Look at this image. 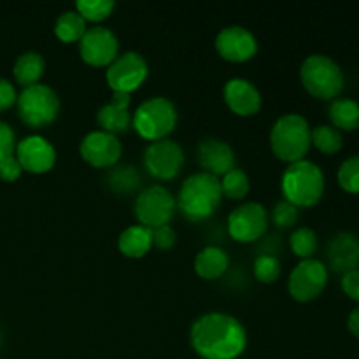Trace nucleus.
<instances>
[{"label": "nucleus", "instance_id": "21", "mask_svg": "<svg viewBox=\"0 0 359 359\" xmlns=\"http://www.w3.org/2000/svg\"><path fill=\"white\" fill-rule=\"evenodd\" d=\"M228 266H230V256L217 245H207L195 258L196 276L205 280L221 279L226 273Z\"/></svg>", "mask_w": 359, "mask_h": 359}, {"label": "nucleus", "instance_id": "36", "mask_svg": "<svg viewBox=\"0 0 359 359\" xmlns=\"http://www.w3.org/2000/svg\"><path fill=\"white\" fill-rule=\"evenodd\" d=\"M21 172H23V168H21L16 154L4 158V160L0 161V179H2V181H7V182L18 181Z\"/></svg>", "mask_w": 359, "mask_h": 359}, {"label": "nucleus", "instance_id": "11", "mask_svg": "<svg viewBox=\"0 0 359 359\" xmlns=\"http://www.w3.org/2000/svg\"><path fill=\"white\" fill-rule=\"evenodd\" d=\"M184 149L175 140L161 139L149 142L144 151V167L158 181H172L184 167Z\"/></svg>", "mask_w": 359, "mask_h": 359}, {"label": "nucleus", "instance_id": "32", "mask_svg": "<svg viewBox=\"0 0 359 359\" xmlns=\"http://www.w3.org/2000/svg\"><path fill=\"white\" fill-rule=\"evenodd\" d=\"M252 273L263 284L276 283L280 276V262L273 255H259L252 263Z\"/></svg>", "mask_w": 359, "mask_h": 359}, {"label": "nucleus", "instance_id": "2", "mask_svg": "<svg viewBox=\"0 0 359 359\" xmlns=\"http://www.w3.org/2000/svg\"><path fill=\"white\" fill-rule=\"evenodd\" d=\"M223 191H221L219 177L196 172L184 179L179 195L175 196L177 210L191 223H202L209 219L219 207Z\"/></svg>", "mask_w": 359, "mask_h": 359}, {"label": "nucleus", "instance_id": "13", "mask_svg": "<svg viewBox=\"0 0 359 359\" xmlns=\"http://www.w3.org/2000/svg\"><path fill=\"white\" fill-rule=\"evenodd\" d=\"M79 55L91 67H109L119 55V41L112 30L93 25L79 41Z\"/></svg>", "mask_w": 359, "mask_h": 359}, {"label": "nucleus", "instance_id": "30", "mask_svg": "<svg viewBox=\"0 0 359 359\" xmlns=\"http://www.w3.org/2000/svg\"><path fill=\"white\" fill-rule=\"evenodd\" d=\"M116 4L112 0H77L76 2V11L81 16L91 23H102L104 20H107L109 16L114 11Z\"/></svg>", "mask_w": 359, "mask_h": 359}, {"label": "nucleus", "instance_id": "18", "mask_svg": "<svg viewBox=\"0 0 359 359\" xmlns=\"http://www.w3.org/2000/svg\"><path fill=\"white\" fill-rule=\"evenodd\" d=\"M223 97L228 109L242 118L258 114L262 109V93L251 81L244 77H231L224 84Z\"/></svg>", "mask_w": 359, "mask_h": 359}, {"label": "nucleus", "instance_id": "17", "mask_svg": "<svg viewBox=\"0 0 359 359\" xmlns=\"http://www.w3.org/2000/svg\"><path fill=\"white\" fill-rule=\"evenodd\" d=\"M196 158H198L202 172H207L214 177H223L231 168H235V163H237L233 147L217 137L203 139L196 149Z\"/></svg>", "mask_w": 359, "mask_h": 359}, {"label": "nucleus", "instance_id": "7", "mask_svg": "<svg viewBox=\"0 0 359 359\" xmlns=\"http://www.w3.org/2000/svg\"><path fill=\"white\" fill-rule=\"evenodd\" d=\"M16 104L20 119L30 128H46L60 114V98L48 84L39 83L23 88Z\"/></svg>", "mask_w": 359, "mask_h": 359}, {"label": "nucleus", "instance_id": "39", "mask_svg": "<svg viewBox=\"0 0 359 359\" xmlns=\"http://www.w3.org/2000/svg\"><path fill=\"white\" fill-rule=\"evenodd\" d=\"M347 328H349V332L359 340V307L354 309V311L349 314V319H347Z\"/></svg>", "mask_w": 359, "mask_h": 359}, {"label": "nucleus", "instance_id": "28", "mask_svg": "<svg viewBox=\"0 0 359 359\" xmlns=\"http://www.w3.org/2000/svg\"><path fill=\"white\" fill-rule=\"evenodd\" d=\"M219 182L223 196H226L230 200H244L248 196L249 189H251L249 175L242 168L237 167L231 168L228 174H224L223 179H219Z\"/></svg>", "mask_w": 359, "mask_h": 359}, {"label": "nucleus", "instance_id": "34", "mask_svg": "<svg viewBox=\"0 0 359 359\" xmlns=\"http://www.w3.org/2000/svg\"><path fill=\"white\" fill-rule=\"evenodd\" d=\"M151 233H153V245L154 248L161 249V251H168V249L174 248L175 242H177V235H175V230L170 224L154 228V230H151Z\"/></svg>", "mask_w": 359, "mask_h": 359}, {"label": "nucleus", "instance_id": "33", "mask_svg": "<svg viewBox=\"0 0 359 359\" xmlns=\"http://www.w3.org/2000/svg\"><path fill=\"white\" fill-rule=\"evenodd\" d=\"M269 217L277 228H291L298 221V207H294L287 200H280L270 210Z\"/></svg>", "mask_w": 359, "mask_h": 359}, {"label": "nucleus", "instance_id": "15", "mask_svg": "<svg viewBox=\"0 0 359 359\" xmlns=\"http://www.w3.org/2000/svg\"><path fill=\"white\" fill-rule=\"evenodd\" d=\"M216 51L226 62L244 63L255 58L258 53V41L255 34L241 25H230L223 28L216 37Z\"/></svg>", "mask_w": 359, "mask_h": 359}, {"label": "nucleus", "instance_id": "27", "mask_svg": "<svg viewBox=\"0 0 359 359\" xmlns=\"http://www.w3.org/2000/svg\"><path fill=\"white\" fill-rule=\"evenodd\" d=\"M312 146L323 154H337L344 146L342 132L332 125H318L312 128Z\"/></svg>", "mask_w": 359, "mask_h": 359}, {"label": "nucleus", "instance_id": "19", "mask_svg": "<svg viewBox=\"0 0 359 359\" xmlns=\"http://www.w3.org/2000/svg\"><path fill=\"white\" fill-rule=\"evenodd\" d=\"M130 104H132V95L112 93L111 102L104 104L97 111V123L102 132L112 133V135L125 133L132 126Z\"/></svg>", "mask_w": 359, "mask_h": 359}, {"label": "nucleus", "instance_id": "37", "mask_svg": "<svg viewBox=\"0 0 359 359\" xmlns=\"http://www.w3.org/2000/svg\"><path fill=\"white\" fill-rule=\"evenodd\" d=\"M340 284H342V291L347 294V298L359 304V269L344 273Z\"/></svg>", "mask_w": 359, "mask_h": 359}, {"label": "nucleus", "instance_id": "23", "mask_svg": "<svg viewBox=\"0 0 359 359\" xmlns=\"http://www.w3.org/2000/svg\"><path fill=\"white\" fill-rule=\"evenodd\" d=\"M44 56L37 51H27L23 53V55H20L13 67L14 79H16L18 84H21L23 88L39 84V81L44 76Z\"/></svg>", "mask_w": 359, "mask_h": 359}, {"label": "nucleus", "instance_id": "8", "mask_svg": "<svg viewBox=\"0 0 359 359\" xmlns=\"http://www.w3.org/2000/svg\"><path fill=\"white\" fill-rule=\"evenodd\" d=\"M175 210H177L175 196L172 195L170 189L161 184L144 188L137 195L135 203H133V214H135L137 221L149 230L170 223Z\"/></svg>", "mask_w": 359, "mask_h": 359}, {"label": "nucleus", "instance_id": "14", "mask_svg": "<svg viewBox=\"0 0 359 359\" xmlns=\"http://www.w3.org/2000/svg\"><path fill=\"white\" fill-rule=\"evenodd\" d=\"M81 158L95 168H112L123 154V144L118 135L93 130L86 133L79 144Z\"/></svg>", "mask_w": 359, "mask_h": 359}, {"label": "nucleus", "instance_id": "40", "mask_svg": "<svg viewBox=\"0 0 359 359\" xmlns=\"http://www.w3.org/2000/svg\"><path fill=\"white\" fill-rule=\"evenodd\" d=\"M0 344H2V333H0Z\"/></svg>", "mask_w": 359, "mask_h": 359}, {"label": "nucleus", "instance_id": "9", "mask_svg": "<svg viewBox=\"0 0 359 359\" xmlns=\"http://www.w3.org/2000/svg\"><path fill=\"white\" fill-rule=\"evenodd\" d=\"M149 76L146 58L137 51H125L105 70V81L112 93H128L139 90Z\"/></svg>", "mask_w": 359, "mask_h": 359}, {"label": "nucleus", "instance_id": "31", "mask_svg": "<svg viewBox=\"0 0 359 359\" xmlns=\"http://www.w3.org/2000/svg\"><path fill=\"white\" fill-rule=\"evenodd\" d=\"M337 181L344 191L351 193V195H359V154H354L342 161L339 172H337Z\"/></svg>", "mask_w": 359, "mask_h": 359}, {"label": "nucleus", "instance_id": "38", "mask_svg": "<svg viewBox=\"0 0 359 359\" xmlns=\"http://www.w3.org/2000/svg\"><path fill=\"white\" fill-rule=\"evenodd\" d=\"M16 100L18 95L13 84L7 79H4V77H0V112L13 107V105L16 104Z\"/></svg>", "mask_w": 359, "mask_h": 359}, {"label": "nucleus", "instance_id": "5", "mask_svg": "<svg viewBox=\"0 0 359 359\" xmlns=\"http://www.w3.org/2000/svg\"><path fill=\"white\" fill-rule=\"evenodd\" d=\"M300 81L309 95L319 100H335L344 90V72L326 55H311L300 67Z\"/></svg>", "mask_w": 359, "mask_h": 359}, {"label": "nucleus", "instance_id": "29", "mask_svg": "<svg viewBox=\"0 0 359 359\" xmlns=\"http://www.w3.org/2000/svg\"><path fill=\"white\" fill-rule=\"evenodd\" d=\"M290 245L294 256H298L300 259H312L316 252H318V235H316L312 228L300 226L291 233Z\"/></svg>", "mask_w": 359, "mask_h": 359}, {"label": "nucleus", "instance_id": "10", "mask_svg": "<svg viewBox=\"0 0 359 359\" xmlns=\"http://www.w3.org/2000/svg\"><path fill=\"white\" fill-rule=\"evenodd\" d=\"M328 284V266L319 259H302L287 277V291L291 298L307 304L316 300Z\"/></svg>", "mask_w": 359, "mask_h": 359}, {"label": "nucleus", "instance_id": "22", "mask_svg": "<svg viewBox=\"0 0 359 359\" xmlns=\"http://www.w3.org/2000/svg\"><path fill=\"white\" fill-rule=\"evenodd\" d=\"M151 248H153V233L142 224H132L125 228L118 237V249L126 258H144Z\"/></svg>", "mask_w": 359, "mask_h": 359}, {"label": "nucleus", "instance_id": "16", "mask_svg": "<svg viewBox=\"0 0 359 359\" xmlns=\"http://www.w3.org/2000/svg\"><path fill=\"white\" fill-rule=\"evenodd\" d=\"M16 158L30 174H46L56 163V149L46 137L28 135L16 144Z\"/></svg>", "mask_w": 359, "mask_h": 359}, {"label": "nucleus", "instance_id": "3", "mask_svg": "<svg viewBox=\"0 0 359 359\" xmlns=\"http://www.w3.org/2000/svg\"><path fill=\"white\" fill-rule=\"evenodd\" d=\"M312 146V128L307 119L297 112L277 118L270 130V147L280 161L294 163L305 160Z\"/></svg>", "mask_w": 359, "mask_h": 359}, {"label": "nucleus", "instance_id": "24", "mask_svg": "<svg viewBox=\"0 0 359 359\" xmlns=\"http://www.w3.org/2000/svg\"><path fill=\"white\" fill-rule=\"evenodd\" d=\"M328 116L332 119V126L337 130L353 132L359 128V104L354 98L340 97L332 100L328 109Z\"/></svg>", "mask_w": 359, "mask_h": 359}, {"label": "nucleus", "instance_id": "6", "mask_svg": "<svg viewBox=\"0 0 359 359\" xmlns=\"http://www.w3.org/2000/svg\"><path fill=\"white\" fill-rule=\"evenodd\" d=\"M177 107L170 98L151 97L144 100L132 114V126L149 142L168 139L177 125Z\"/></svg>", "mask_w": 359, "mask_h": 359}, {"label": "nucleus", "instance_id": "35", "mask_svg": "<svg viewBox=\"0 0 359 359\" xmlns=\"http://www.w3.org/2000/svg\"><path fill=\"white\" fill-rule=\"evenodd\" d=\"M16 151V135L7 123L0 121V161L7 156H13Z\"/></svg>", "mask_w": 359, "mask_h": 359}, {"label": "nucleus", "instance_id": "1", "mask_svg": "<svg viewBox=\"0 0 359 359\" xmlns=\"http://www.w3.org/2000/svg\"><path fill=\"white\" fill-rule=\"evenodd\" d=\"M189 344L202 359H238L248 347V332L233 316L209 312L191 325Z\"/></svg>", "mask_w": 359, "mask_h": 359}, {"label": "nucleus", "instance_id": "4", "mask_svg": "<svg viewBox=\"0 0 359 359\" xmlns=\"http://www.w3.org/2000/svg\"><path fill=\"white\" fill-rule=\"evenodd\" d=\"M325 174L311 160H300L287 165L280 177L284 200L294 207H314L325 193Z\"/></svg>", "mask_w": 359, "mask_h": 359}, {"label": "nucleus", "instance_id": "25", "mask_svg": "<svg viewBox=\"0 0 359 359\" xmlns=\"http://www.w3.org/2000/svg\"><path fill=\"white\" fill-rule=\"evenodd\" d=\"M105 182H107L109 189L116 195H130L140 186V174L133 165L118 163L109 168Z\"/></svg>", "mask_w": 359, "mask_h": 359}, {"label": "nucleus", "instance_id": "26", "mask_svg": "<svg viewBox=\"0 0 359 359\" xmlns=\"http://www.w3.org/2000/svg\"><path fill=\"white\" fill-rule=\"evenodd\" d=\"M86 20L76 9L63 11L55 21V35L60 41L65 42V44L79 42L83 39V35L86 34Z\"/></svg>", "mask_w": 359, "mask_h": 359}, {"label": "nucleus", "instance_id": "20", "mask_svg": "<svg viewBox=\"0 0 359 359\" xmlns=\"http://www.w3.org/2000/svg\"><path fill=\"white\" fill-rule=\"evenodd\" d=\"M326 258L333 272L342 276L359 269V238L349 231H340L328 242Z\"/></svg>", "mask_w": 359, "mask_h": 359}, {"label": "nucleus", "instance_id": "12", "mask_svg": "<svg viewBox=\"0 0 359 359\" xmlns=\"http://www.w3.org/2000/svg\"><path fill=\"white\" fill-rule=\"evenodd\" d=\"M269 210L259 202H245L233 209L228 216V233L237 242H256L266 233Z\"/></svg>", "mask_w": 359, "mask_h": 359}]
</instances>
